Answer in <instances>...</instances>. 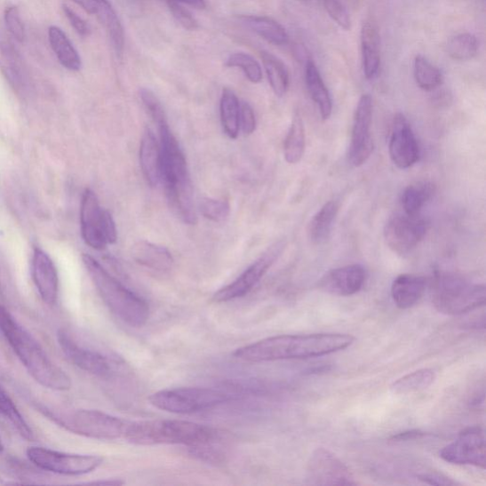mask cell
Masks as SVG:
<instances>
[{
	"instance_id": "9c48e42d",
	"label": "cell",
	"mask_w": 486,
	"mask_h": 486,
	"mask_svg": "<svg viewBox=\"0 0 486 486\" xmlns=\"http://www.w3.org/2000/svg\"><path fill=\"white\" fill-rule=\"evenodd\" d=\"M80 221L82 238L90 247L100 251L108 244L117 242V229L113 216L100 206L99 198L90 188L83 193Z\"/></svg>"
},
{
	"instance_id": "2e32d148",
	"label": "cell",
	"mask_w": 486,
	"mask_h": 486,
	"mask_svg": "<svg viewBox=\"0 0 486 486\" xmlns=\"http://www.w3.org/2000/svg\"><path fill=\"white\" fill-rule=\"evenodd\" d=\"M388 154L400 170H408L419 161V146L404 115L397 114L394 118Z\"/></svg>"
},
{
	"instance_id": "d590c367",
	"label": "cell",
	"mask_w": 486,
	"mask_h": 486,
	"mask_svg": "<svg viewBox=\"0 0 486 486\" xmlns=\"http://www.w3.org/2000/svg\"><path fill=\"white\" fill-rule=\"evenodd\" d=\"M447 49L452 60L467 61L474 59L478 53V39L469 33L459 34L450 39Z\"/></svg>"
},
{
	"instance_id": "8d00e7d4",
	"label": "cell",
	"mask_w": 486,
	"mask_h": 486,
	"mask_svg": "<svg viewBox=\"0 0 486 486\" xmlns=\"http://www.w3.org/2000/svg\"><path fill=\"white\" fill-rule=\"evenodd\" d=\"M229 68H239L250 82L259 83L262 80V69L259 62L245 52H235L229 55L226 62Z\"/></svg>"
},
{
	"instance_id": "816d5d0a",
	"label": "cell",
	"mask_w": 486,
	"mask_h": 486,
	"mask_svg": "<svg viewBox=\"0 0 486 486\" xmlns=\"http://www.w3.org/2000/svg\"><path fill=\"white\" fill-rule=\"evenodd\" d=\"M4 450V443H3L2 438H0V452H3Z\"/></svg>"
},
{
	"instance_id": "ab89813d",
	"label": "cell",
	"mask_w": 486,
	"mask_h": 486,
	"mask_svg": "<svg viewBox=\"0 0 486 486\" xmlns=\"http://www.w3.org/2000/svg\"><path fill=\"white\" fill-rule=\"evenodd\" d=\"M324 5L331 19L345 31H349L352 20L348 10L339 0H324Z\"/></svg>"
},
{
	"instance_id": "ba28073f",
	"label": "cell",
	"mask_w": 486,
	"mask_h": 486,
	"mask_svg": "<svg viewBox=\"0 0 486 486\" xmlns=\"http://www.w3.org/2000/svg\"><path fill=\"white\" fill-rule=\"evenodd\" d=\"M48 415L68 432L96 440L124 439L130 423L94 410H78L61 416Z\"/></svg>"
},
{
	"instance_id": "d6986e66",
	"label": "cell",
	"mask_w": 486,
	"mask_h": 486,
	"mask_svg": "<svg viewBox=\"0 0 486 486\" xmlns=\"http://www.w3.org/2000/svg\"><path fill=\"white\" fill-rule=\"evenodd\" d=\"M32 275L40 298L53 307L60 295L59 273L50 256L39 248H36L33 254Z\"/></svg>"
},
{
	"instance_id": "f907efd6",
	"label": "cell",
	"mask_w": 486,
	"mask_h": 486,
	"mask_svg": "<svg viewBox=\"0 0 486 486\" xmlns=\"http://www.w3.org/2000/svg\"><path fill=\"white\" fill-rule=\"evenodd\" d=\"M97 2H99L101 5H104L109 3L108 0H97Z\"/></svg>"
},
{
	"instance_id": "7c38bea8",
	"label": "cell",
	"mask_w": 486,
	"mask_h": 486,
	"mask_svg": "<svg viewBox=\"0 0 486 486\" xmlns=\"http://www.w3.org/2000/svg\"><path fill=\"white\" fill-rule=\"evenodd\" d=\"M427 230L428 222L420 215L395 214L386 221L384 237L393 252L406 256L424 240Z\"/></svg>"
},
{
	"instance_id": "4316f807",
	"label": "cell",
	"mask_w": 486,
	"mask_h": 486,
	"mask_svg": "<svg viewBox=\"0 0 486 486\" xmlns=\"http://www.w3.org/2000/svg\"><path fill=\"white\" fill-rule=\"evenodd\" d=\"M339 211L338 203L330 201L313 217L308 227V238L313 244H323L328 241Z\"/></svg>"
},
{
	"instance_id": "681fc988",
	"label": "cell",
	"mask_w": 486,
	"mask_h": 486,
	"mask_svg": "<svg viewBox=\"0 0 486 486\" xmlns=\"http://www.w3.org/2000/svg\"><path fill=\"white\" fill-rule=\"evenodd\" d=\"M92 484L122 485V484H123V482H121L119 480H107V481L94 482H92Z\"/></svg>"
},
{
	"instance_id": "d4e9b609",
	"label": "cell",
	"mask_w": 486,
	"mask_h": 486,
	"mask_svg": "<svg viewBox=\"0 0 486 486\" xmlns=\"http://www.w3.org/2000/svg\"><path fill=\"white\" fill-rule=\"evenodd\" d=\"M49 41L52 51L58 60L68 71L77 72L82 67L80 55L72 41L57 26H51L49 29Z\"/></svg>"
},
{
	"instance_id": "8fae6325",
	"label": "cell",
	"mask_w": 486,
	"mask_h": 486,
	"mask_svg": "<svg viewBox=\"0 0 486 486\" xmlns=\"http://www.w3.org/2000/svg\"><path fill=\"white\" fill-rule=\"evenodd\" d=\"M286 248V242L279 241L268 247L239 277L216 291L213 301L228 302L245 297L279 259Z\"/></svg>"
},
{
	"instance_id": "9a60e30c",
	"label": "cell",
	"mask_w": 486,
	"mask_h": 486,
	"mask_svg": "<svg viewBox=\"0 0 486 486\" xmlns=\"http://www.w3.org/2000/svg\"><path fill=\"white\" fill-rule=\"evenodd\" d=\"M308 481L314 485L356 484L349 467L323 448L315 450L310 458Z\"/></svg>"
},
{
	"instance_id": "52a82bcc",
	"label": "cell",
	"mask_w": 486,
	"mask_h": 486,
	"mask_svg": "<svg viewBox=\"0 0 486 486\" xmlns=\"http://www.w3.org/2000/svg\"><path fill=\"white\" fill-rule=\"evenodd\" d=\"M486 291L483 284H474L463 276L450 273L436 275L433 287L435 308L448 315H461L484 307Z\"/></svg>"
},
{
	"instance_id": "f6af8a7d",
	"label": "cell",
	"mask_w": 486,
	"mask_h": 486,
	"mask_svg": "<svg viewBox=\"0 0 486 486\" xmlns=\"http://www.w3.org/2000/svg\"><path fill=\"white\" fill-rule=\"evenodd\" d=\"M419 480L422 482L430 484V485H456L457 482L451 479L439 474H421L418 476Z\"/></svg>"
},
{
	"instance_id": "60d3db41",
	"label": "cell",
	"mask_w": 486,
	"mask_h": 486,
	"mask_svg": "<svg viewBox=\"0 0 486 486\" xmlns=\"http://www.w3.org/2000/svg\"><path fill=\"white\" fill-rule=\"evenodd\" d=\"M4 20L7 29L13 38L18 40L19 43H23L25 38V28L19 8L17 6L7 7L4 12Z\"/></svg>"
},
{
	"instance_id": "f35d334b",
	"label": "cell",
	"mask_w": 486,
	"mask_h": 486,
	"mask_svg": "<svg viewBox=\"0 0 486 486\" xmlns=\"http://www.w3.org/2000/svg\"><path fill=\"white\" fill-rule=\"evenodd\" d=\"M140 97L144 106L148 111L149 116L152 119H154L155 123H157V126H159L160 123L168 122L163 105L154 92L143 88L140 90Z\"/></svg>"
},
{
	"instance_id": "f1b7e54d",
	"label": "cell",
	"mask_w": 486,
	"mask_h": 486,
	"mask_svg": "<svg viewBox=\"0 0 486 486\" xmlns=\"http://www.w3.org/2000/svg\"><path fill=\"white\" fill-rule=\"evenodd\" d=\"M307 138L301 116L296 113L284 142V158L288 163H299L304 155Z\"/></svg>"
},
{
	"instance_id": "ac0fdd59",
	"label": "cell",
	"mask_w": 486,
	"mask_h": 486,
	"mask_svg": "<svg viewBox=\"0 0 486 486\" xmlns=\"http://www.w3.org/2000/svg\"><path fill=\"white\" fill-rule=\"evenodd\" d=\"M366 280L367 273L363 267L347 266L326 273L319 282V288L332 296L351 297L363 290Z\"/></svg>"
},
{
	"instance_id": "7a4b0ae2",
	"label": "cell",
	"mask_w": 486,
	"mask_h": 486,
	"mask_svg": "<svg viewBox=\"0 0 486 486\" xmlns=\"http://www.w3.org/2000/svg\"><path fill=\"white\" fill-rule=\"evenodd\" d=\"M0 332L39 385L58 392L71 388L72 381L68 374L52 363L37 341L3 305H0Z\"/></svg>"
},
{
	"instance_id": "8992f818",
	"label": "cell",
	"mask_w": 486,
	"mask_h": 486,
	"mask_svg": "<svg viewBox=\"0 0 486 486\" xmlns=\"http://www.w3.org/2000/svg\"><path fill=\"white\" fill-rule=\"evenodd\" d=\"M245 392L243 387H177L152 394L150 404L161 410L175 414H191L211 410L230 401L239 400Z\"/></svg>"
},
{
	"instance_id": "1f68e13d",
	"label": "cell",
	"mask_w": 486,
	"mask_h": 486,
	"mask_svg": "<svg viewBox=\"0 0 486 486\" xmlns=\"http://www.w3.org/2000/svg\"><path fill=\"white\" fill-rule=\"evenodd\" d=\"M261 60L273 92L276 96L283 97L290 83L287 67L279 58L268 52H261Z\"/></svg>"
},
{
	"instance_id": "5bb4252c",
	"label": "cell",
	"mask_w": 486,
	"mask_h": 486,
	"mask_svg": "<svg viewBox=\"0 0 486 486\" xmlns=\"http://www.w3.org/2000/svg\"><path fill=\"white\" fill-rule=\"evenodd\" d=\"M372 109L370 95L364 94L361 96L355 113L351 145L348 152L349 162L355 168L366 163L373 151V141L370 134Z\"/></svg>"
},
{
	"instance_id": "7bdbcfd3",
	"label": "cell",
	"mask_w": 486,
	"mask_h": 486,
	"mask_svg": "<svg viewBox=\"0 0 486 486\" xmlns=\"http://www.w3.org/2000/svg\"><path fill=\"white\" fill-rule=\"evenodd\" d=\"M257 128L254 110L247 102L241 104L240 129L245 135H251Z\"/></svg>"
},
{
	"instance_id": "e575fe53",
	"label": "cell",
	"mask_w": 486,
	"mask_h": 486,
	"mask_svg": "<svg viewBox=\"0 0 486 486\" xmlns=\"http://www.w3.org/2000/svg\"><path fill=\"white\" fill-rule=\"evenodd\" d=\"M100 20L104 24L108 34L111 44L117 54L118 58H122L124 46L123 29L117 16L116 12L108 3L100 7L99 13Z\"/></svg>"
},
{
	"instance_id": "e0dca14e",
	"label": "cell",
	"mask_w": 486,
	"mask_h": 486,
	"mask_svg": "<svg viewBox=\"0 0 486 486\" xmlns=\"http://www.w3.org/2000/svg\"><path fill=\"white\" fill-rule=\"evenodd\" d=\"M58 341L69 363L93 376L108 378L113 373V364L109 359L99 352L84 348L76 343L68 333L60 330Z\"/></svg>"
},
{
	"instance_id": "ee69618b",
	"label": "cell",
	"mask_w": 486,
	"mask_h": 486,
	"mask_svg": "<svg viewBox=\"0 0 486 486\" xmlns=\"http://www.w3.org/2000/svg\"><path fill=\"white\" fill-rule=\"evenodd\" d=\"M63 11L69 22H71L74 29L82 36H87L91 34L89 24L80 18L77 13L67 5L63 6Z\"/></svg>"
},
{
	"instance_id": "b9f144b4",
	"label": "cell",
	"mask_w": 486,
	"mask_h": 486,
	"mask_svg": "<svg viewBox=\"0 0 486 486\" xmlns=\"http://www.w3.org/2000/svg\"><path fill=\"white\" fill-rule=\"evenodd\" d=\"M168 5L174 19L182 25L185 29L193 31L198 28V21L192 16V13L183 4L168 0Z\"/></svg>"
},
{
	"instance_id": "44dd1931",
	"label": "cell",
	"mask_w": 486,
	"mask_h": 486,
	"mask_svg": "<svg viewBox=\"0 0 486 486\" xmlns=\"http://www.w3.org/2000/svg\"><path fill=\"white\" fill-rule=\"evenodd\" d=\"M426 289L424 276L402 274L396 277L392 285V298L399 309L407 310L418 304Z\"/></svg>"
},
{
	"instance_id": "bcb514c9",
	"label": "cell",
	"mask_w": 486,
	"mask_h": 486,
	"mask_svg": "<svg viewBox=\"0 0 486 486\" xmlns=\"http://www.w3.org/2000/svg\"><path fill=\"white\" fill-rule=\"evenodd\" d=\"M425 436H426V434L421 432V430H409V432L401 433L393 436L392 440L396 442L412 441L421 439Z\"/></svg>"
},
{
	"instance_id": "836d02e7",
	"label": "cell",
	"mask_w": 486,
	"mask_h": 486,
	"mask_svg": "<svg viewBox=\"0 0 486 486\" xmlns=\"http://www.w3.org/2000/svg\"><path fill=\"white\" fill-rule=\"evenodd\" d=\"M0 414L9 420L22 438L27 441H34L35 435L32 428L28 425L15 402L2 385H0Z\"/></svg>"
},
{
	"instance_id": "30bf717a",
	"label": "cell",
	"mask_w": 486,
	"mask_h": 486,
	"mask_svg": "<svg viewBox=\"0 0 486 486\" xmlns=\"http://www.w3.org/2000/svg\"><path fill=\"white\" fill-rule=\"evenodd\" d=\"M27 456L38 468L66 476L92 474L104 462L99 455L65 453L40 447L28 449Z\"/></svg>"
},
{
	"instance_id": "d6a6232c",
	"label": "cell",
	"mask_w": 486,
	"mask_h": 486,
	"mask_svg": "<svg viewBox=\"0 0 486 486\" xmlns=\"http://www.w3.org/2000/svg\"><path fill=\"white\" fill-rule=\"evenodd\" d=\"M413 74L419 88L426 92L434 91L442 85V75L439 68L421 54L416 55Z\"/></svg>"
},
{
	"instance_id": "484cf974",
	"label": "cell",
	"mask_w": 486,
	"mask_h": 486,
	"mask_svg": "<svg viewBox=\"0 0 486 486\" xmlns=\"http://www.w3.org/2000/svg\"><path fill=\"white\" fill-rule=\"evenodd\" d=\"M242 23L257 34L267 43L283 46L288 44L289 36L284 28L268 17L244 16L241 18Z\"/></svg>"
},
{
	"instance_id": "5b68a950",
	"label": "cell",
	"mask_w": 486,
	"mask_h": 486,
	"mask_svg": "<svg viewBox=\"0 0 486 486\" xmlns=\"http://www.w3.org/2000/svg\"><path fill=\"white\" fill-rule=\"evenodd\" d=\"M82 260L109 311L131 327L146 325L150 315L148 303L120 283L92 256L83 255Z\"/></svg>"
},
{
	"instance_id": "603a6c76",
	"label": "cell",
	"mask_w": 486,
	"mask_h": 486,
	"mask_svg": "<svg viewBox=\"0 0 486 486\" xmlns=\"http://www.w3.org/2000/svg\"><path fill=\"white\" fill-rule=\"evenodd\" d=\"M132 258L139 265L155 271L166 272L172 269L174 259L163 246L140 241L131 248Z\"/></svg>"
},
{
	"instance_id": "f546056e",
	"label": "cell",
	"mask_w": 486,
	"mask_h": 486,
	"mask_svg": "<svg viewBox=\"0 0 486 486\" xmlns=\"http://www.w3.org/2000/svg\"><path fill=\"white\" fill-rule=\"evenodd\" d=\"M435 187L429 182H418L409 186L402 195V206L405 214L420 215L423 207L433 198Z\"/></svg>"
},
{
	"instance_id": "c3c4849f",
	"label": "cell",
	"mask_w": 486,
	"mask_h": 486,
	"mask_svg": "<svg viewBox=\"0 0 486 486\" xmlns=\"http://www.w3.org/2000/svg\"><path fill=\"white\" fill-rule=\"evenodd\" d=\"M180 4H187L197 9H204L206 7L205 0H171Z\"/></svg>"
},
{
	"instance_id": "7dc6e473",
	"label": "cell",
	"mask_w": 486,
	"mask_h": 486,
	"mask_svg": "<svg viewBox=\"0 0 486 486\" xmlns=\"http://www.w3.org/2000/svg\"><path fill=\"white\" fill-rule=\"evenodd\" d=\"M73 2L91 13V15H97L100 7L103 6L97 0H73Z\"/></svg>"
},
{
	"instance_id": "ffe728a7",
	"label": "cell",
	"mask_w": 486,
	"mask_h": 486,
	"mask_svg": "<svg viewBox=\"0 0 486 486\" xmlns=\"http://www.w3.org/2000/svg\"><path fill=\"white\" fill-rule=\"evenodd\" d=\"M361 52L364 76L372 80L379 74L381 43L378 27L371 20H367L361 29Z\"/></svg>"
},
{
	"instance_id": "74e56055",
	"label": "cell",
	"mask_w": 486,
	"mask_h": 486,
	"mask_svg": "<svg viewBox=\"0 0 486 486\" xmlns=\"http://www.w3.org/2000/svg\"><path fill=\"white\" fill-rule=\"evenodd\" d=\"M199 208L205 219L215 222L226 220L230 214V204L225 200L205 198L200 202Z\"/></svg>"
},
{
	"instance_id": "4dcf8cb0",
	"label": "cell",
	"mask_w": 486,
	"mask_h": 486,
	"mask_svg": "<svg viewBox=\"0 0 486 486\" xmlns=\"http://www.w3.org/2000/svg\"><path fill=\"white\" fill-rule=\"evenodd\" d=\"M436 379V373L432 369H421L406 374L391 385V391L394 394H410L418 393L430 386Z\"/></svg>"
},
{
	"instance_id": "7402d4cb",
	"label": "cell",
	"mask_w": 486,
	"mask_h": 486,
	"mask_svg": "<svg viewBox=\"0 0 486 486\" xmlns=\"http://www.w3.org/2000/svg\"><path fill=\"white\" fill-rule=\"evenodd\" d=\"M140 165L147 184L156 187L162 183L160 144L154 132L147 129L140 145Z\"/></svg>"
},
{
	"instance_id": "6da1fadb",
	"label": "cell",
	"mask_w": 486,
	"mask_h": 486,
	"mask_svg": "<svg viewBox=\"0 0 486 486\" xmlns=\"http://www.w3.org/2000/svg\"><path fill=\"white\" fill-rule=\"evenodd\" d=\"M355 340L346 333L277 336L242 347L233 353V356L251 363L307 359L343 351Z\"/></svg>"
},
{
	"instance_id": "83f0119b",
	"label": "cell",
	"mask_w": 486,
	"mask_h": 486,
	"mask_svg": "<svg viewBox=\"0 0 486 486\" xmlns=\"http://www.w3.org/2000/svg\"><path fill=\"white\" fill-rule=\"evenodd\" d=\"M222 128L230 139H237L240 133L241 103L238 96L230 89L222 91L220 104Z\"/></svg>"
},
{
	"instance_id": "4fadbf2b",
	"label": "cell",
	"mask_w": 486,
	"mask_h": 486,
	"mask_svg": "<svg viewBox=\"0 0 486 486\" xmlns=\"http://www.w3.org/2000/svg\"><path fill=\"white\" fill-rule=\"evenodd\" d=\"M441 459L452 465L485 468L486 443L482 428L469 427L439 453Z\"/></svg>"
},
{
	"instance_id": "3957f363",
	"label": "cell",
	"mask_w": 486,
	"mask_h": 486,
	"mask_svg": "<svg viewBox=\"0 0 486 486\" xmlns=\"http://www.w3.org/2000/svg\"><path fill=\"white\" fill-rule=\"evenodd\" d=\"M162 162V183L166 198L172 211L182 219H190L196 214L193 198V187L187 159L177 139L171 132L169 123L158 126Z\"/></svg>"
},
{
	"instance_id": "277c9868",
	"label": "cell",
	"mask_w": 486,
	"mask_h": 486,
	"mask_svg": "<svg viewBox=\"0 0 486 486\" xmlns=\"http://www.w3.org/2000/svg\"><path fill=\"white\" fill-rule=\"evenodd\" d=\"M124 439L138 446L182 444L191 450L200 449L219 441L216 429L183 420H147L130 422Z\"/></svg>"
},
{
	"instance_id": "cb8c5ba5",
	"label": "cell",
	"mask_w": 486,
	"mask_h": 486,
	"mask_svg": "<svg viewBox=\"0 0 486 486\" xmlns=\"http://www.w3.org/2000/svg\"><path fill=\"white\" fill-rule=\"evenodd\" d=\"M305 80L311 99L316 104L323 120H328L332 113V101L325 83L319 73L317 67L312 60L307 63Z\"/></svg>"
}]
</instances>
